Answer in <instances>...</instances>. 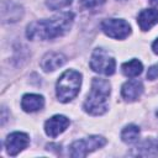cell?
I'll return each instance as SVG.
<instances>
[{"label":"cell","mask_w":158,"mask_h":158,"mask_svg":"<svg viewBox=\"0 0 158 158\" xmlns=\"http://www.w3.org/2000/svg\"><path fill=\"white\" fill-rule=\"evenodd\" d=\"M73 21H74V15L73 12L69 11L58 14L51 19L37 20L27 26L26 36L28 40L32 41L54 40L57 37L65 35L70 30Z\"/></svg>","instance_id":"6da1fadb"},{"label":"cell","mask_w":158,"mask_h":158,"mask_svg":"<svg viewBox=\"0 0 158 158\" xmlns=\"http://www.w3.org/2000/svg\"><path fill=\"white\" fill-rule=\"evenodd\" d=\"M111 93V85L107 80L94 78L91 81V89L88 94L83 109L85 112L93 116H100L109 109V96Z\"/></svg>","instance_id":"7a4b0ae2"},{"label":"cell","mask_w":158,"mask_h":158,"mask_svg":"<svg viewBox=\"0 0 158 158\" xmlns=\"http://www.w3.org/2000/svg\"><path fill=\"white\" fill-rule=\"evenodd\" d=\"M81 85V74L77 70H65L57 80L56 94L60 102L72 101L79 93Z\"/></svg>","instance_id":"3957f363"},{"label":"cell","mask_w":158,"mask_h":158,"mask_svg":"<svg viewBox=\"0 0 158 158\" xmlns=\"http://www.w3.org/2000/svg\"><path fill=\"white\" fill-rule=\"evenodd\" d=\"M106 144V138L102 136H89L83 139L74 141L69 147V156L73 158L86 157L90 152L96 151Z\"/></svg>","instance_id":"277c9868"},{"label":"cell","mask_w":158,"mask_h":158,"mask_svg":"<svg viewBox=\"0 0 158 158\" xmlns=\"http://www.w3.org/2000/svg\"><path fill=\"white\" fill-rule=\"evenodd\" d=\"M90 68L102 75H112L116 70L115 58L102 48H96L90 57Z\"/></svg>","instance_id":"5b68a950"},{"label":"cell","mask_w":158,"mask_h":158,"mask_svg":"<svg viewBox=\"0 0 158 158\" xmlns=\"http://www.w3.org/2000/svg\"><path fill=\"white\" fill-rule=\"evenodd\" d=\"M102 32L116 40H123L131 33V26L122 19H106L101 22Z\"/></svg>","instance_id":"8992f818"},{"label":"cell","mask_w":158,"mask_h":158,"mask_svg":"<svg viewBox=\"0 0 158 158\" xmlns=\"http://www.w3.org/2000/svg\"><path fill=\"white\" fill-rule=\"evenodd\" d=\"M30 143V138L27 133L23 132H12L6 137L5 147L9 156H17L21 151H23Z\"/></svg>","instance_id":"52a82bcc"},{"label":"cell","mask_w":158,"mask_h":158,"mask_svg":"<svg viewBox=\"0 0 158 158\" xmlns=\"http://www.w3.org/2000/svg\"><path fill=\"white\" fill-rule=\"evenodd\" d=\"M68 126H69V118L68 117H65L63 115H54L46 121L44 132L47 133V136L54 138V137L59 136L62 132H64Z\"/></svg>","instance_id":"ba28073f"},{"label":"cell","mask_w":158,"mask_h":158,"mask_svg":"<svg viewBox=\"0 0 158 158\" xmlns=\"http://www.w3.org/2000/svg\"><path fill=\"white\" fill-rule=\"evenodd\" d=\"M67 62V57L59 52H48L41 59V68L44 72H53Z\"/></svg>","instance_id":"9c48e42d"},{"label":"cell","mask_w":158,"mask_h":158,"mask_svg":"<svg viewBox=\"0 0 158 158\" xmlns=\"http://www.w3.org/2000/svg\"><path fill=\"white\" fill-rule=\"evenodd\" d=\"M132 154L139 156V157H157L158 156V139L153 137L144 138L136 146L135 152H132Z\"/></svg>","instance_id":"30bf717a"},{"label":"cell","mask_w":158,"mask_h":158,"mask_svg":"<svg viewBox=\"0 0 158 158\" xmlns=\"http://www.w3.org/2000/svg\"><path fill=\"white\" fill-rule=\"evenodd\" d=\"M143 93V84L142 81L133 79V80H128L122 85L121 89V95L126 101H136L137 99H139V96Z\"/></svg>","instance_id":"8fae6325"},{"label":"cell","mask_w":158,"mask_h":158,"mask_svg":"<svg viewBox=\"0 0 158 158\" xmlns=\"http://www.w3.org/2000/svg\"><path fill=\"white\" fill-rule=\"evenodd\" d=\"M23 15V10L20 5L11 1H2L1 4V17L4 22H16Z\"/></svg>","instance_id":"7c38bea8"},{"label":"cell","mask_w":158,"mask_h":158,"mask_svg":"<svg viewBox=\"0 0 158 158\" xmlns=\"http://www.w3.org/2000/svg\"><path fill=\"white\" fill-rule=\"evenodd\" d=\"M137 22L142 31L151 30L156 23H158V10L157 9L142 10L137 16Z\"/></svg>","instance_id":"4fadbf2b"},{"label":"cell","mask_w":158,"mask_h":158,"mask_svg":"<svg viewBox=\"0 0 158 158\" xmlns=\"http://www.w3.org/2000/svg\"><path fill=\"white\" fill-rule=\"evenodd\" d=\"M44 106V99L38 94H26L22 96L21 107L26 112H36Z\"/></svg>","instance_id":"5bb4252c"},{"label":"cell","mask_w":158,"mask_h":158,"mask_svg":"<svg viewBox=\"0 0 158 158\" xmlns=\"http://www.w3.org/2000/svg\"><path fill=\"white\" fill-rule=\"evenodd\" d=\"M142 69H143V64L138 59H131L121 65L122 73L128 78H135L139 75L142 73Z\"/></svg>","instance_id":"9a60e30c"},{"label":"cell","mask_w":158,"mask_h":158,"mask_svg":"<svg viewBox=\"0 0 158 158\" xmlns=\"http://www.w3.org/2000/svg\"><path fill=\"white\" fill-rule=\"evenodd\" d=\"M139 136V127L136 125H127L121 132V139L125 143H135Z\"/></svg>","instance_id":"2e32d148"},{"label":"cell","mask_w":158,"mask_h":158,"mask_svg":"<svg viewBox=\"0 0 158 158\" xmlns=\"http://www.w3.org/2000/svg\"><path fill=\"white\" fill-rule=\"evenodd\" d=\"M73 0H46V5L51 10H60L72 4Z\"/></svg>","instance_id":"e0dca14e"},{"label":"cell","mask_w":158,"mask_h":158,"mask_svg":"<svg viewBox=\"0 0 158 158\" xmlns=\"http://www.w3.org/2000/svg\"><path fill=\"white\" fill-rule=\"evenodd\" d=\"M80 1L86 9H94V7H98V6L102 5L106 0H80Z\"/></svg>","instance_id":"ac0fdd59"},{"label":"cell","mask_w":158,"mask_h":158,"mask_svg":"<svg viewBox=\"0 0 158 158\" xmlns=\"http://www.w3.org/2000/svg\"><path fill=\"white\" fill-rule=\"evenodd\" d=\"M158 78V63L152 65L147 72V79L148 80H156Z\"/></svg>","instance_id":"d6986e66"},{"label":"cell","mask_w":158,"mask_h":158,"mask_svg":"<svg viewBox=\"0 0 158 158\" xmlns=\"http://www.w3.org/2000/svg\"><path fill=\"white\" fill-rule=\"evenodd\" d=\"M152 49H153V52H154L156 54H158V38L153 42V44H152Z\"/></svg>","instance_id":"ffe728a7"},{"label":"cell","mask_w":158,"mask_h":158,"mask_svg":"<svg viewBox=\"0 0 158 158\" xmlns=\"http://www.w3.org/2000/svg\"><path fill=\"white\" fill-rule=\"evenodd\" d=\"M151 4L152 5H158V0H151Z\"/></svg>","instance_id":"44dd1931"},{"label":"cell","mask_w":158,"mask_h":158,"mask_svg":"<svg viewBox=\"0 0 158 158\" xmlns=\"http://www.w3.org/2000/svg\"><path fill=\"white\" fill-rule=\"evenodd\" d=\"M156 116H157V118H158V110L156 111Z\"/></svg>","instance_id":"7402d4cb"}]
</instances>
